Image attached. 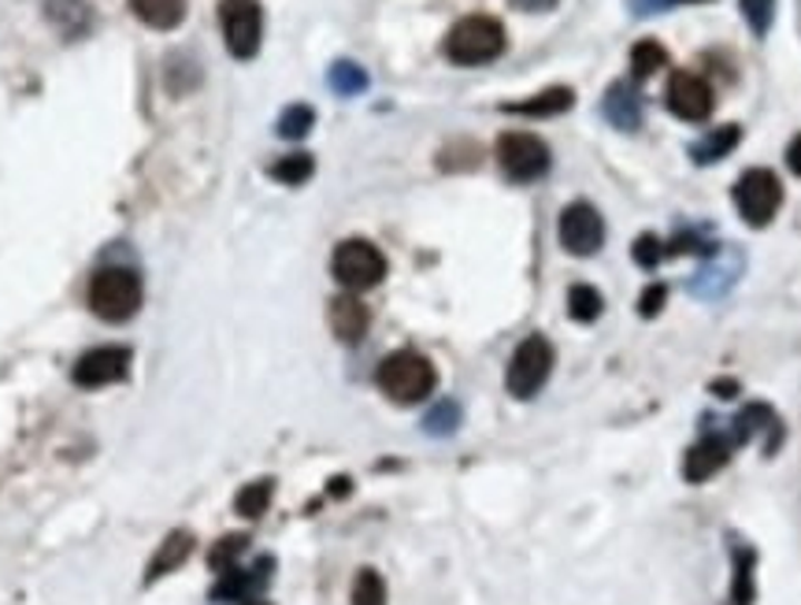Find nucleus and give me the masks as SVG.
Wrapping results in <instances>:
<instances>
[{
    "instance_id": "5701e85b",
    "label": "nucleus",
    "mask_w": 801,
    "mask_h": 605,
    "mask_svg": "<svg viewBox=\"0 0 801 605\" xmlns=\"http://www.w3.org/2000/svg\"><path fill=\"white\" fill-rule=\"evenodd\" d=\"M271 498H275V479H256V483H245L238 490L234 509H238V516H245V520H260L267 513V505H271Z\"/></svg>"
},
{
    "instance_id": "72a5a7b5",
    "label": "nucleus",
    "mask_w": 801,
    "mask_h": 605,
    "mask_svg": "<svg viewBox=\"0 0 801 605\" xmlns=\"http://www.w3.org/2000/svg\"><path fill=\"white\" fill-rule=\"evenodd\" d=\"M631 252H634V264H639V268H656V264L668 257L664 241L656 235H639V241H634Z\"/></svg>"
},
{
    "instance_id": "ea45409f",
    "label": "nucleus",
    "mask_w": 801,
    "mask_h": 605,
    "mask_svg": "<svg viewBox=\"0 0 801 605\" xmlns=\"http://www.w3.org/2000/svg\"><path fill=\"white\" fill-rule=\"evenodd\" d=\"M679 4H683V0H679ZM686 4H705V0H686Z\"/></svg>"
},
{
    "instance_id": "473e14b6",
    "label": "nucleus",
    "mask_w": 801,
    "mask_h": 605,
    "mask_svg": "<svg viewBox=\"0 0 801 605\" xmlns=\"http://www.w3.org/2000/svg\"><path fill=\"white\" fill-rule=\"evenodd\" d=\"M742 19L750 23V30L756 38H764L768 30H772V19H775V0H742Z\"/></svg>"
},
{
    "instance_id": "a211bd4d",
    "label": "nucleus",
    "mask_w": 801,
    "mask_h": 605,
    "mask_svg": "<svg viewBox=\"0 0 801 605\" xmlns=\"http://www.w3.org/2000/svg\"><path fill=\"white\" fill-rule=\"evenodd\" d=\"M601 112H605L612 127L634 130L642 123V97L634 93V86H627V82H612L605 101H601Z\"/></svg>"
},
{
    "instance_id": "ddd939ff",
    "label": "nucleus",
    "mask_w": 801,
    "mask_h": 605,
    "mask_svg": "<svg viewBox=\"0 0 801 605\" xmlns=\"http://www.w3.org/2000/svg\"><path fill=\"white\" fill-rule=\"evenodd\" d=\"M271 568H275L271 557H260L253 568L234 565L230 572H222V579H219V587L211 591V598L216 602H256V594H260L267 587V579H271Z\"/></svg>"
},
{
    "instance_id": "f704fd0d",
    "label": "nucleus",
    "mask_w": 801,
    "mask_h": 605,
    "mask_svg": "<svg viewBox=\"0 0 801 605\" xmlns=\"http://www.w3.org/2000/svg\"><path fill=\"white\" fill-rule=\"evenodd\" d=\"M664 301H668V290L661 282H653V286H645L642 290V297H639V313L645 316V320H650V316H656L664 309Z\"/></svg>"
},
{
    "instance_id": "0eeeda50",
    "label": "nucleus",
    "mask_w": 801,
    "mask_h": 605,
    "mask_svg": "<svg viewBox=\"0 0 801 605\" xmlns=\"http://www.w3.org/2000/svg\"><path fill=\"white\" fill-rule=\"evenodd\" d=\"M550 371H553V346H550V338L531 335V338H523V343L516 346V354H512V360H508L505 387H508L512 398L527 401V398H534V394L545 387Z\"/></svg>"
},
{
    "instance_id": "f3484780",
    "label": "nucleus",
    "mask_w": 801,
    "mask_h": 605,
    "mask_svg": "<svg viewBox=\"0 0 801 605\" xmlns=\"http://www.w3.org/2000/svg\"><path fill=\"white\" fill-rule=\"evenodd\" d=\"M44 19H49L67 41H78L93 30V8H89V0H44Z\"/></svg>"
},
{
    "instance_id": "4468645a",
    "label": "nucleus",
    "mask_w": 801,
    "mask_h": 605,
    "mask_svg": "<svg viewBox=\"0 0 801 605\" xmlns=\"http://www.w3.org/2000/svg\"><path fill=\"white\" fill-rule=\"evenodd\" d=\"M731 438L728 435H705L698 438L694 446L686 449V460H683V476L690 483H705L709 476H716V472L731 460Z\"/></svg>"
},
{
    "instance_id": "6ab92c4d",
    "label": "nucleus",
    "mask_w": 801,
    "mask_h": 605,
    "mask_svg": "<svg viewBox=\"0 0 801 605\" xmlns=\"http://www.w3.org/2000/svg\"><path fill=\"white\" fill-rule=\"evenodd\" d=\"M189 554H194V535L171 532L160 546H156V554L149 561V572H145V583H156V579H164L167 572H178L189 561Z\"/></svg>"
},
{
    "instance_id": "b1692460",
    "label": "nucleus",
    "mask_w": 801,
    "mask_h": 605,
    "mask_svg": "<svg viewBox=\"0 0 801 605\" xmlns=\"http://www.w3.org/2000/svg\"><path fill=\"white\" fill-rule=\"evenodd\" d=\"M267 175L283 186H300L316 175V160H312V152H289V157H278L271 168H267Z\"/></svg>"
},
{
    "instance_id": "2eb2a0df",
    "label": "nucleus",
    "mask_w": 801,
    "mask_h": 605,
    "mask_svg": "<svg viewBox=\"0 0 801 605\" xmlns=\"http://www.w3.org/2000/svg\"><path fill=\"white\" fill-rule=\"evenodd\" d=\"M327 320H330V331L338 335V343H360L367 335V324H372V313H367V305L360 301L356 294H342L330 301L327 309Z\"/></svg>"
},
{
    "instance_id": "7ed1b4c3",
    "label": "nucleus",
    "mask_w": 801,
    "mask_h": 605,
    "mask_svg": "<svg viewBox=\"0 0 801 605\" xmlns=\"http://www.w3.org/2000/svg\"><path fill=\"white\" fill-rule=\"evenodd\" d=\"M505 52V27L494 16H467L445 34V57L461 68H478Z\"/></svg>"
},
{
    "instance_id": "20e7f679",
    "label": "nucleus",
    "mask_w": 801,
    "mask_h": 605,
    "mask_svg": "<svg viewBox=\"0 0 801 605\" xmlns=\"http://www.w3.org/2000/svg\"><path fill=\"white\" fill-rule=\"evenodd\" d=\"M330 271L349 294H364V290H372V286L383 282L386 257L367 238H345L342 246L334 249Z\"/></svg>"
},
{
    "instance_id": "1a4fd4ad",
    "label": "nucleus",
    "mask_w": 801,
    "mask_h": 605,
    "mask_svg": "<svg viewBox=\"0 0 801 605\" xmlns=\"http://www.w3.org/2000/svg\"><path fill=\"white\" fill-rule=\"evenodd\" d=\"M556 235H561V246L572 252V257H594L601 249V241H605V219H601L594 205L575 201L561 212Z\"/></svg>"
},
{
    "instance_id": "9b49d317",
    "label": "nucleus",
    "mask_w": 801,
    "mask_h": 605,
    "mask_svg": "<svg viewBox=\"0 0 801 605\" xmlns=\"http://www.w3.org/2000/svg\"><path fill=\"white\" fill-rule=\"evenodd\" d=\"M664 97H668V108H672L679 119H686V123H705L712 116V105H716L709 82L690 71H675L672 79H668Z\"/></svg>"
},
{
    "instance_id": "f03ea898",
    "label": "nucleus",
    "mask_w": 801,
    "mask_h": 605,
    "mask_svg": "<svg viewBox=\"0 0 801 605\" xmlns=\"http://www.w3.org/2000/svg\"><path fill=\"white\" fill-rule=\"evenodd\" d=\"M89 309L108 324L130 320L141 309V275L134 268H122V264L100 268L93 282H89Z\"/></svg>"
},
{
    "instance_id": "c9c22d12",
    "label": "nucleus",
    "mask_w": 801,
    "mask_h": 605,
    "mask_svg": "<svg viewBox=\"0 0 801 605\" xmlns=\"http://www.w3.org/2000/svg\"><path fill=\"white\" fill-rule=\"evenodd\" d=\"M679 0H631V12L645 19V16H656V12H668V8H675Z\"/></svg>"
},
{
    "instance_id": "4be33fe9",
    "label": "nucleus",
    "mask_w": 801,
    "mask_h": 605,
    "mask_svg": "<svg viewBox=\"0 0 801 605\" xmlns=\"http://www.w3.org/2000/svg\"><path fill=\"white\" fill-rule=\"evenodd\" d=\"M742 141V130L728 123V127H716V130H709L705 138H698L694 146H690V157H694V163H716L723 160L728 152L739 146Z\"/></svg>"
},
{
    "instance_id": "aec40b11",
    "label": "nucleus",
    "mask_w": 801,
    "mask_h": 605,
    "mask_svg": "<svg viewBox=\"0 0 801 605\" xmlns=\"http://www.w3.org/2000/svg\"><path fill=\"white\" fill-rule=\"evenodd\" d=\"M127 4L152 30H175L186 19V0H127Z\"/></svg>"
},
{
    "instance_id": "393cba45",
    "label": "nucleus",
    "mask_w": 801,
    "mask_h": 605,
    "mask_svg": "<svg viewBox=\"0 0 801 605\" xmlns=\"http://www.w3.org/2000/svg\"><path fill=\"white\" fill-rule=\"evenodd\" d=\"M753 561H756V554H753L750 546H734L731 605H753Z\"/></svg>"
},
{
    "instance_id": "a878e982",
    "label": "nucleus",
    "mask_w": 801,
    "mask_h": 605,
    "mask_svg": "<svg viewBox=\"0 0 801 605\" xmlns=\"http://www.w3.org/2000/svg\"><path fill=\"white\" fill-rule=\"evenodd\" d=\"M327 82L338 97H356L367 90V71L353 60H338V63H330Z\"/></svg>"
},
{
    "instance_id": "c85d7f7f",
    "label": "nucleus",
    "mask_w": 801,
    "mask_h": 605,
    "mask_svg": "<svg viewBox=\"0 0 801 605\" xmlns=\"http://www.w3.org/2000/svg\"><path fill=\"white\" fill-rule=\"evenodd\" d=\"M249 549V535H222L216 546H211V554H208V565L211 572H230L234 565H238V557Z\"/></svg>"
},
{
    "instance_id": "f8f14e48",
    "label": "nucleus",
    "mask_w": 801,
    "mask_h": 605,
    "mask_svg": "<svg viewBox=\"0 0 801 605\" xmlns=\"http://www.w3.org/2000/svg\"><path fill=\"white\" fill-rule=\"evenodd\" d=\"M742 275V252L731 246H720L716 252H709V260L701 264L698 275L690 279V290L698 297H720L728 294Z\"/></svg>"
},
{
    "instance_id": "c756f323",
    "label": "nucleus",
    "mask_w": 801,
    "mask_h": 605,
    "mask_svg": "<svg viewBox=\"0 0 801 605\" xmlns=\"http://www.w3.org/2000/svg\"><path fill=\"white\" fill-rule=\"evenodd\" d=\"M316 127V112L308 105H289L283 116H278V138L286 141H300L308 130Z\"/></svg>"
},
{
    "instance_id": "e433bc0d",
    "label": "nucleus",
    "mask_w": 801,
    "mask_h": 605,
    "mask_svg": "<svg viewBox=\"0 0 801 605\" xmlns=\"http://www.w3.org/2000/svg\"><path fill=\"white\" fill-rule=\"evenodd\" d=\"M512 4H516L520 12H550V8H556L561 0H512Z\"/></svg>"
},
{
    "instance_id": "bb28decb",
    "label": "nucleus",
    "mask_w": 801,
    "mask_h": 605,
    "mask_svg": "<svg viewBox=\"0 0 801 605\" xmlns=\"http://www.w3.org/2000/svg\"><path fill=\"white\" fill-rule=\"evenodd\" d=\"M601 309H605V301H601V294L594 290V286L575 282L572 290H567V316H572V320L590 324V320H597Z\"/></svg>"
},
{
    "instance_id": "412c9836",
    "label": "nucleus",
    "mask_w": 801,
    "mask_h": 605,
    "mask_svg": "<svg viewBox=\"0 0 801 605\" xmlns=\"http://www.w3.org/2000/svg\"><path fill=\"white\" fill-rule=\"evenodd\" d=\"M575 105V93L567 90V86H553V90H542V93H534L527 97V101H516V105H505V112L512 116H561L567 112V108Z\"/></svg>"
},
{
    "instance_id": "58836bf2",
    "label": "nucleus",
    "mask_w": 801,
    "mask_h": 605,
    "mask_svg": "<svg viewBox=\"0 0 801 605\" xmlns=\"http://www.w3.org/2000/svg\"><path fill=\"white\" fill-rule=\"evenodd\" d=\"M712 394H720V398H734V394H739V383L720 379V383H712Z\"/></svg>"
},
{
    "instance_id": "dca6fc26",
    "label": "nucleus",
    "mask_w": 801,
    "mask_h": 605,
    "mask_svg": "<svg viewBox=\"0 0 801 605\" xmlns=\"http://www.w3.org/2000/svg\"><path fill=\"white\" fill-rule=\"evenodd\" d=\"M761 432L768 435L764 449H768V454H772L775 443H779V435H783V427H779V416H775L772 409H768V405H761V401L745 405V409L731 420V443H734V446L753 443V438L761 435Z\"/></svg>"
},
{
    "instance_id": "39448f33",
    "label": "nucleus",
    "mask_w": 801,
    "mask_h": 605,
    "mask_svg": "<svg viewBox=\"0 0 801 605\" xmlns=\"http://www.w3.org/2000/svg\"><path fill=\"white\" fill-rule=\"evenodd\" d=\"M731 197H734V208H739V216L745 219V224L768 227L772 224V216L779 212V205H783V182H779L775 171L750 168V171L739 175Z\"/></svg>"
},
{
    "instance_id": "423d86ee",
    "label": "nucleus",
    "mask_w": 801,
    "mask_h": 605,
    "mask_svg": "<svg viewBox=\"0 0 801 605\" xmlns=\"http://www.w3.org/2000/svg\"><path fill=\"white\" fill-rule=\"evenodd\" d=\"M219 27L234 60H253L264 41L260 0H219Z\"/></svg>"
},
{
    "instance_id": "4c0bfd02",
    "label": "nucleus",
    "mask_w": 801,
    "mask_h": 605,
    "mask_svg": "<svg viewBox=\"0 0 801 605\" xmlns=\"http://www.w3.org/2000/svg\"><path fill=\"white\" fill-rule=\"evenodd\" d=\"M787 168L794 175H801V135L787 146Z\"/></svg>"
},
{
    "instance_id": "f257e3e1",
    "label": "nucleus",
    "mask_w": 801,
    "mask_h": 605,
    "mask_svg": "<svg viewBox=\"0 0 801 605\" xmlns=\"http://www.w3.org/2000/svg\"><path fill=\"white\" fill-rule=\"evenodd\" d=\"M375 383L394 405H419L438 387V371H434L431 360L416 354V349H397V354H389L383 365H378Z\"/></svg>"
},
{
    "instance_id": "9d476101",
    "label": "nucleus",
    "mask_w": 801,
    "mask_h": 605,
    "mask_svg": "<svg viewBox=\"0 0 801 605\" xmlns=\"http://www.w3.org/2000/svg\"><path fill=\"white\" fill-rule=\"evenodd\" d=\"M130 360H134V354L127 346H97V349H89V354H82L75 360L71 379L78 383V387H86V390L111 387V383L127 379Z\"/></svg>"
},
{
    "instance_id": "cd10ccee",
    "label": "nucleus",
    "mask_w": 801,
    "mask_h": 605,
    "mask_svg": "<svg viewBox=\"0 0 801 605\" xmlns=\"http://www.w3.org/2000/svg\"><path fill=\"white\" fill-rule=\"evenodd\" d=\"M661 68H668L664 46H656V41H639V46L631 49V75H634V82L650 79V75H656Z\"/></svg>"
},
{
    "instance_id": "6e6552de",
    "label": "nucleus",
    "mask_w": 801,
    "mask_h": 605,
    "mask_svg": "<svg viewBox=\"0 0 801 605\" xmlns=\"http://www.w3.org/2000/svg\"><path fill=\"white\" fill-rule=\"evenodd\" d=\"M550 146L538 135L527 130H512V135L497 138V163L512 182H534L550 171Z\"/></svg>"
},
{
    "instance_id": "7c9ffc66",
    "label": "nucleus",
    "mask_w": 801,
    "mask_h": 605,
    "mask_svg": "<svg viewBox=\"0 0 801 605\" xmlns=\"http://www.w3.org/2000/svg\"><path fill=\"white\" fill-rule=\"evenodd\" d=\"M353 605H386V583L375 568H360L353 583Z\"/></svg>"
},
{
    "instance_id": "2f4dec72",
    "label": "nucleus",
    "mask_w": 801,
    "mask_h": 605,
    "mask_svg": "<svg viewBox=\"0 0 801 605\" xmlns=\"http://www.w3.org/2000/svg\"><path fill=\"white\" fill-rule=\"evenodd\" d=\"M456 427H461V405L456 401H438L423 416V432L427 435H453Z\"/></svg>"
}]
</instances>
